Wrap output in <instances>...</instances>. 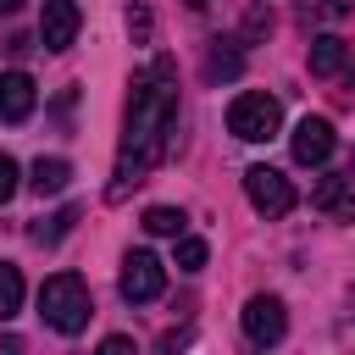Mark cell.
Segmentation results:
<instances>
[{
    "mask_svg": "<svg viewBox=\"0 0 355 355\" xmlns=\"http://www.w3.org/2000/svg\"><path fill=\"white\" fill-rule=\"evenodd\" d=\"M172 128H178V83H172V61H155L150 72H139L128 83V128H122V150H116L111 200H122L128 183H144V172L166 161Z\"/></svg>",
    "mask_w": 355,
    "mask_h": 355,
    "instance_id": "obj_1",
    "label": "cell"
},
{
    "mask_svg": "<svg viewBox=\"0 0 355 355\" xmlns=\"http://www.w3.org/2000/svg\"><path fill=\"white\" fill-rule=\"evenodd\" d=\"M89 288H83V277L78 272H55V277H44V288H39V316L55 327V333H83V322H89Z\"/></svg>",
    "mask_w": 355,
    "mask_h": 355,
    "instance_id": "obj_2",
    "label": "cell"
},
{
    "mask_svg": "<svg viewBox=\"0 0 355 355\" xmlns=\"http://www.w3.org/2000/svg\"><path fill=\"white\" fill-rule=\"evenodd\" d=\"M277 128H283V105L266 89H244L227 105V133L244 139V144H266V139H277Z\"/></svg>",
    "mask_w": 355,
    "mask_h": 355,
    "instance_id": "obj_3",
    "label": "cell"
},
{
    "mask_svg": "<svg viewBox=\"0 0 355 355\" xmlns=\"http://www.w3.org/2000/svg\"><path fill=\"white\" fill-rule=\"evenodd\" d=\"M161 288H166V266L150 250H128L122 255V300L128 305H150V300H161Z\"/></svg>",
    "mask_w": 355,
    "mask_h": 355,
    "instance_id": "obj_4",
    "label": "cell"
},
{
    "mask_svg": "<svg viewBox=\"0 0 355 355\" xmlns=\"http://www.w3.org/2000/svg\"><path fill=\"white\" fill-rule=\"evenodd\" d=\"M244 194L261 216H288L294 211V183L277 172V166H250L244 172Z\"/></svg>",
    "mask_w": 355,
    "mask_h": 355,
    "instance_id": "obj_5",
    "label": "cell"
},
{
    "mask_svg": "<svg viewBox=\"0 0 355 355\" xmlns=\"http://www.w3.org/2000/svg\"><path fill=\"white\" fill-rule=\"evenodd\" d=\"M244 333H250V344H277L283 333H288V311H283V300L277 294H255L250 305H244Z\"/></svg>",
    "mask_w": 355,
    "mask_h": 355,
    "instance_id": "obj_6",
    "label": "cell"
},
{
    "mask_svg": "<svg viewBox=\"0 0 355 355\" xmlns=\"http://www.w3.org/2000/svg\"><path fill=\"white\" fill-rule=\"evenodd\" d=\"M78 28H83L78 0H44V17H39V44L44 50H72Z\"/></svg>",
    "mask_w": 355,
    "mask_h": 355,
    "instance_id": "obj_7",
    "label": "cell"
},
{
    "mask_svg": "<svg viewBox=\"0 0 355 355\" xmlns=\"http://www.w3.org/2000/svg\"><path fill=\"white\" fill-rule=\"evenodd\" d=\"M311 205L327 211V216H338V222H355V172H327V178H316Z\"/></svg>",
    "mask_w": 355,
    "mask_h": 355,
    "instance_id": "obj_8",
    "label": "cell"
},
{
    "mask_svg": "<svg viewBox=\"0 0 355 355\" xmlns=\"http://www.w3.org/2000/svg\"><path fill=\"white\" fill-rule=\"evenodd\" d=\"M333 144H338V139H333V122H327V116H305V122L294 128V161H300V166H322V161L333 155Z\"/></svg>",
    "mask_w": 355,
    "mask_h": 355,
    "instance_id": "obj_9",
    "label": "cell"
},
{
    "mask_svg": "<svg viewBox=\"0 0 355 355\" xmlns=\"http://www.w3.org/2000/svg\"><path fill=\"white\" fill-rule=\"evenodd\" d=\"M39 105V89L28 72H0V122H28Z\"/></svg>",
    "mask_w": 355,
    "mask_h": 355,
    "instance_id": "obj_10",
    "label": "cell"
},
{
    "mask_svg": "<svg viewBox=\"0 0 355 355\" xmlns=\"http://www.w3.org/2000/svg\"><path fill=\"white\" fill-rule=\"evenodd\" d=\"M344 67H349V44L338 33H316L311 39V72L316 78H338Z\"/></svg>",
    "mask_w": 355,
    "mask_h": 355,
    "instance_id": "obj_11",
    "label": "cell"
},
{
    "mask_svg": "<svg viewBox=\"0 0 355 355\" xmlns=\"http://www.w3.org/2000/svg\"><path fill=\"white\" fill-rule=\"evenodd\" d=\"M67 183H72V166H67L61 155H39L33 172H28V189H33L39 200H44V194H61Z\"/></svg>",
    "mask_w": 355,
    "mask_h": 355,
    "instance_id": "obj_12",
    "label": "cell"
},
{
    "mask_svg": "<svg viewBox=\"0 0 355 355\" xmlns=\"http://www.w3.org/2000/svg\"><path fill=\"white\" fill-rule=\"evenodd\" d=\"M239 72H244V55H239L233 44H222V39H216V44H211V55H205V78H216V83H222V78H239Z\"/></svg>",
    "mask_w": 355,
    "mask_h": 355,
    "instance_id": "obj_13",
    "label": "cell"
},
{
    "mask_svg": "<svg viewBox=\"0 0 355 355\" xmlns=\"http://www.w3.org/2000/svg\"><path fill=\"white\" fill-rule=\"evenodd\" d=\"M72 222H78V205H61L55 216H44V222H33L28 233H33V244H55V239H67V233H72Z\"/></svg>",
    "mask_w": 355,
    "mask_h": 355,
    "instance_id": "obj_14",
    "label": "cell"
},
{
    "mask_svg": "<svg viewBox=\"0 0 355 355\" xmlns=\"http://www.w3.org/2000/svg\"><path fill=\"white\" fill-rule=\"evenodd\" d=\"M183 222H189V216H183L178 205H150V211H144V227H150L155 239H183Z\"/></svg>",
    "mask_w": 355,
    "mask_h": 355,
    "instance_id": "obj_15",
    "label": "cell"
},
{
    "mask_svg": "<svg viewBox=\"0 0 355 355\" xmlns=\"http://www.w3.org/2000/svg\"><path fill=\"white\" fill-rule=\"evenodd\" d=\"M22 311V272L11 261H0V322Z\"/></svg>",
    "mask_w": 355,
    "mask_h": 355,
    "instance_id": "obj_16",
    "label": "cell"
},
{
    "mask_svg": "<svg viewBox=\"0 0 355 355\" xmlns=\"http://www.w3.org/2000/svg\"><path fill=\"white\" fill-rule=\"evenodd\" d=\"M205 239H178V272H200L205 266Z\"/></svg>",
    "mask_w": 355,
    "mask_h": 355,
    "instance_id": "obj_17",
    "label": "cell"
},
{
    "mask_svg": "<svg viewBox=\"0 0 355 355\" xmlns=\"http://www.w3.org/2000/svg\"><path fill=\"white\" fill-rule=\"evenodd\" d=\"M349 11H355V0H305V22H311V17L338 22V17H349Z\"/></svg>",
    "mask_w": 355,
    "mask_h": 355,
    "instance_id": "obj_18",
    "label": "cell"
},
{
    "mask_svg": "<svg viewBox=\"0 0 355 355\" xmlns=\"http://www.w3.org/2000/svg\"><path fill=\"white\" fill-rule=\"evenodd\" d=\"M266 33H272V11H266V0H255L244 11V39H266Z\"/></svg>",
    "mask_w": 355,
    "mask_h": 355,
    "instance_id": "obj_19",
    "label": "cell"
},
{
    "mask_svg": "<svg viewBox=\"0 0 355 355\" xmlns=\"http://www.w3.org/2000/svg\"><path fill=\"white\" fill-rule=\"evenodd\" d=\"M11 194H17V161H11V155H0V205H6Z\"/></svg>",
    "mask_w": 355,
    "mask_h": 355,
    "instance_id": "obj_20",
    "label": "cell"
},
{
    "mask_svg": "<svg viewBox=\"0 0 355 355\" xmlns=\"http://www.w3.org/2000/svg\"><path fill=\"white\" fill-rule=\"evenodd\" d=\"M94 355H139V349H133V338H122V333H111V338H105V344H100Z\"/></svg>",
    "mask_w": 355,
    "mask_h": 355,
    "instance_id": "obj_21",
    "label": "cell"
},
{
    "mask_svg": "<svg viewBox=\"0 0 355 355\" xmlns=\"http://www.w3.org/2000/svg\"><path fill=\"white\" fill-rule=\"evenodd\" d=\"M128 33L133 39H150V11H128Z\"/></svg>",
    "mask_w": 355,
    "mask_h": 355,
    "instance_id": "obj_22",
    "label": "cell"
},
{
    "mask_svg": "<svg viewBox=\"0 0 355 355\" xmlns=\"http://www.w3.org/2000/svg\"><path fill=\"white\" fill-rule=\"evenodd\" d=\"M0 355H28V344H22L17 333H6V338H0Z\"/></svg>",
    "mask_w": 355,
    "mask_h": 355,
    "instance_id": "obj_23",
    "label": "cell"
},
{
    "mask_svg": "<svg viewBox=\"0 0 355 355\" xmlns=\"http://www.w3.org/2000/svg\"><path fill=\"white\" fill-rule=\"evenodd\" d=\"M0 11H6V17H11V11H22V0H0Z\"/></svg>",
    "mask_w": 355,
    "mask_h": 355,
    "instance_id": "obj_24",
    "label": "cell"
},
{
    "mask_svg": "<svg viewBox=\"0 0 355 355\" xmlns=\"http://www.w3.org/2000/svg\"><path fill=\"white\" fill-rule=\"evenodd\" d=\"M183 6H211V0H183Z\"/></svg>",
    "mask_w": 355,
    "mask_h": 355,
    "instance_id": "obj_25",
    "label": "cell"
}]
</instances>
